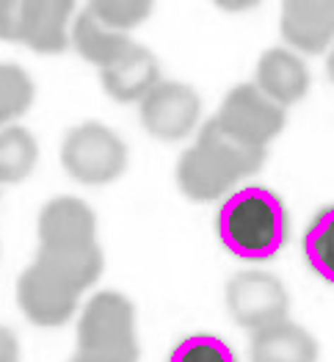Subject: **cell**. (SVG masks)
<instances>
[{
  "mask_svg": "<svg viewBox=\"0 0 334 362\" xmlns=\"http://www.w3.org/2000/svg\"><path fill=\"white\" fill-rule=\"evenodd\" d=\"M215 233L221 246L241 260H271L287 243V208L271 188L246 185L221 202Z\"/></svg>",
  "mask_w": 334,
  "mask_h": 362,
  "instance_id": "1",
  "label": "cell"
},
{
  "mask_svg": "<svg viewBox=\"0 0 334 362\" xmlns=\"http://www.w3.org/2000/svg\"><path fill=\"white\" fill-rule=\"evenodd\" d=\"M72 362H138L136 307L124 293L100 291L86 302Z\"/></svg>",
  "mask_w": 334,
  "mask_h": 362,
  "instance_id": "2",
  "label": "cell"
},
{
  "mask_svg": "<svg viewBox=\"0 0 334 362\" xmlns=\"http://www.w3.org/2000/svg\"><path fill=\"white\" fill-rule=\"evenodd\" d=\"M61 163L72 180L83 185H108L124 175L127 147L111 127L83 122L64 136Z\"/></svg>",
  "mask_w": 334,
  "mask_h": 362,
  "instance_id": "3",
  "label": "cell"
},
{
  "mask_svg": "<svg viewBox=\"0 0 334 362\" xmlns=\"http://www.w3.org/2000/svg\"><path fill=\"white\" fill-rule=\"evenodd\" d=\"M17 302L30 324L53 329L64 327L75 315L80 291L66 276H61L56 269L36 257L17 282Z\"/></svg>",
  "mask_w": 334,
  "mask_h": 362,
  "instance_id": "4",
  "label": "cell"
},
{
  "mask_svg": "<svg viewBox=\"0 0 334 362\" xmlns=\"http://www.w3.org/2000/svg\"><path fill=\"white\" fill-rule=\"evenodd\" d=\"M215 122L246 144L268 147L285 130L287 117H285V108L273 103L271 97H266L254 83H241L224 97Z\"/></svg>",
  "mask_w": 334,
  "mask_h": 362,
  "instance_id": "5",
  "label": "cell"
},
{
  "mask_svg": "<svg viewBox=\"0 0 334 362\" xmlns=\"http://www.w3.org/2000/svg\"><path fill=\"white\" fill-rule=\"evenodd\" d=\"M138 114L150 136L160 141H180L193 133L202 103L199 94L180 81H157L138 100Z\"/></svg>",
  "mask_w": 334,
  "mask_h": 362,
  "instance_id": "6",
  "label": "cell"
},
{
  "mask_svg": "<svg viewBox=\"0 0 334 362\" xmlns=\"http://www.w3.org/2000/svg\"><path fill=\"white\" fill-rule=\"evenodd\" d=\"M227 307L241 327L254 332L260 327L287 318L290 296L273 274L241 272L227 282Z\"/></svg>",
  "mask_w": 334,
  "mask_h": 362,
  "instance_id": "7",
  "label": "cell"
},
{
  "mask_svg": "<svg viewBox=\"0 0 334 362\" xmlns=\"http://www.w3.org/2000/svg\"><path fill=\"white\" fill-rule=\"evenodd\" d=\"M78 0H23L17 45L33 53L59 56L69 47V25Z\"/></svg>",
  "mask_w": 334,
  "mask_h": 362,
  "instance_id": "8",
  "label": "cell"
},
{
  "mask_svg": "<svg viewBox=\"0 0 334 362\" xmlns=\"http://www.w3.org/2000/svg\"><path fill=\"white\" fill-rule=\"evenodd\" d=\"M97 243V216L78 197H56L39 213V249H78Z\"/></svg>",
  "mask_w": 334,
  "mask_h": 362,
  "instance_id": "9",
  "label": "cell"
},
{
  "mask_svg": "<svg viewBox=\"0 0 334 362\" xmlns=\"http://www.w3.org/2000/svg\"><path fill=\"white\" fill-rule=\"evenodd\" d=\"M279 28L302 53H323L334 42V0H282Z\"/></svg>",
  "mask_w": 334,
  "mask_h": 362,
  "instance_id": "10",
  "label": "cell"
},
{
  "mask_svg": "<svg viewBox=\"0 0 334 362\" xmlns=\"http://www.w3.org/2000/svg\"><path fill=\"white\" fill-rule=\"evenodd\" d=\"M254 86L279 103L282 108L296 105L309 91V69L299 53L285 50V47H271L257 61L254 72Z\"/></svg>",
  "mask_w": 334,
  "mask_h": 362,
  "instance_id": "11",
  "label": "cell"
},
{
  "mask_svg": "<svg viewBox=\"0 0 334 362\" xmlns=\"http://www.w3.org/2000/svg\"><path fill=\"white\" fill-rule=\"evenodd\" d=\"M100 81H102V89L111 100L138 103L163 78H160V64L152 56V50L133 42L114 64L100 69Z\"/></svg>",
  "mask_w": 334,
  "mask_h": 362,
  "instance_id": "12",
  "label": "cell"
},
{
  "mask_svg": "<svg viewBox=\"0 0 334 362\" xmlns=\"http://www.w3.org/2000/svg\"><path fill=\"white\" fill-rule=\"evenodd\" d=\"M238 177L205 144H193L177 160V185L191 202H215L229 194Z\"/></svg>",
  "mask_w": 334,
  "mask_h": 362,
  "instance_id": "13",
  "label": "cell"
},
{
  "mask_svg": "<svg viewBox=\"0 0 334 362\" xmlns=\"http://www.w3.org/2000/svg\"><path fill=\"white\" fill-rule=\"evenodd\" d=\"M251 362H318V340L290 318L251 332Z\"/></svg>",
  "mask_w": 334,
  "mask_h": 362,
  "instance_id": "14",
  "label": "cell"
},
{
  "mask_svg": "<svg viewBox=\"0 0 334 362\" xmlns=\"http://www.w3.org/2000/svg\"><path fill=\"white\" fill-rule=\"evenodd\" d=\"M69 45L78 50L80 59L94 64L97 69H105L108 64H114L133 45V39H130V33L105 25L102 20H97L91 14L89 8H83L72 17Z\"/></svg>",
  "mask_w": 334,
  "mask_h": 362,
  "instance_id": "15",
  "label": "cell"
},
{
  "mask_svg": "<svg viewBox=\"0 0 334 362\" xmlns=\"http://www.w3.org/2000/svg\"><path fill=\"white\" fill-rule=\"evenodd\" d=\"M199 144H205L208 150L238 177H249V175H254L257 169H263V163H266V147H254V144H246L241 141L238 136H232V133H227L215 117L208 119L202 124V130H199V139H196Z\"/></svg>",
  "mask_w": 334,
  "mask_h": 362,
  "instance_id": "16",
  "label": "cell"
},
{
  "mask_svg": "<svg viewBox=\"0 0 334 362\" xmlns=\"http://www.w3.org/2000/svg\"><path fill=\"white\" fill-rule=\"evenodd\" d=\"M39 163V144L28 127L6 124L0 127V185H14L33 175Z\"/></svg>",
  "mask_w": 334,
  "mask_h": 362,
  "instance_id": "17",
  "label": "cell"
},
{
  "mask_svg": "<svg viewBox=\"0 0 334 362\" xmlns=\"http://www.w3.org/2000/svg\"><path fill=\"white\" fill-rule=\"evenodd\" d=\"M36 257L44 260L50 269H56L61 276H66L80 293L89 291L105 269V257H102L100 243L78 246V249H39Z\"/></svg>",
  "mask_w": 334,
  "mask_h": 362,
  "instance_id": "18",
  "label": "cell"
},
{
  "mask_svg": "<svg viewBox=\"0 0 334 362\" xmlns=\"http://www.w3.org/2000/svg\"><path fill=\"white\" fill-rule=\"evenodd\" d=\"M302 252L309 272L334 285V205L321 208L312 216L304 230Z\"/></svg>",
  "mask_w": 334,
  "mask_h": 362,
  "instance_id": "19",
  "label": "cell"
},
{
  "mask_svg": "<svg viewBox=\"0 0 334 362\" xmlns=\"http://www.w3.org/2000/svg\"><path fill=\"white\" fill-rule=\"evenodd\" d=\"M36 86L20 64H0V127L14 124L28 114Z\"/></svg>",
  "mask_w": 334,
  "mask_h": 362,
  "instance_id": "20",
  "label": "cell"
},
{
  "mask_svg": "<svg viewBox=\"0 0 334 362\" xmlns=\"http://www.w3.org/2000/svg\"><path fill=\"white\" fill-rule=\"evenodd\" d=\"M86 8L105 25L130 33L133 28H138L141 23L150 20L155 0H89Z\"/></svg>",
  "mask_w": 334,
  "mask_h": 362,
  "instance_id": "21",
  "label": "cell"
},
{
  "mask_svg": "<svg viewBox=\"0 0 334 362\" xmlns=\"http://www.w3.org/2000/svg\"><path fill=\"white\" fill-rule=\"evenodd\" d=\"M169 362H238L232 346L218 334H191L182 337L169 354Z\"/></svg>",
  "mask_w": 334,
  "mask_h": 362,
  "instance_id": "22",
  "label": "cell"
},
{
  "mask_svg": "<svg viewBox=\"0 0 334 362\" xmlns=\"http://www.w3.org/2000/svg\"><path fill=\"white\" fill-rule=\"evenodd\" d=\"M20 11H23V0H0V42L17 45Z\"/></svg>",
  "mask_w": 334,
  "mask_h": 362,
  "instance_id": "23",
  "label": "cell"
},
{
  "mask_svg": "<svg viewBox=\"0 0 334 362\" xmlns=\"http://www.w3.org/2000/svg\"><path fill=\"white\" fill-rule=\"evenodd\" d=\"M0 362H23L20 337L3 324H0Z\"/></svg>",
  "mask_w": 334,
  "mask_h": 362,
  "instance_id": "24",
  "label": "cell"
},
{
  "mask_svg": "<svg viewBox=\"0 0 334 362\" xmlns=\"http://www.w3.org/2000/svg\"><path fill=\"white\" fill-rule=\"evenodd\" d=\"M221 11H229V14H241V11H251L254 6H260L263 0H213Z\"/></svg>",
  "mask_w": 334,
  "mask_h": 362,
  "instance_id": "25",
  "label": "cell"
},
{
  "mask_svg": "<svg viewBox=\"0 0 334 362\" xmlns=\"http://www.w3.org/2000/svg\"><path fill=\"white\" fill-rule=\"evenodd\" d=\"M329 78L334 81V50H332V56H329Z\"/></svg>",
  "mask_w": 334,
  "mask_h": 362,
  "instance_id": "26",
  "label": "cell"
}]
</instances>
